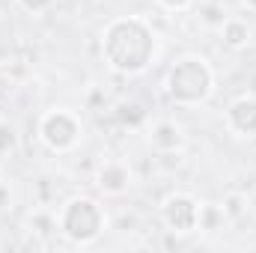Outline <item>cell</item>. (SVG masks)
<instances>
[{"instance_id":"cell-1","label":"cell","mask_w":256,"mask_h":253,"mask_svg":"<svg viewBox=\"0 0 256 253\" xmlns=\"http://www.w3.org/2000/svg\"><path fill=\"white\" fill-rule=\"evenodd\" d=\"M102 60L120 78H140L161 57V36L146 15H116L102 33Z\"/></svg>"},{"instance_id":"cell-2","label":"cell","mask_w":256,"mask_h":253,"mask_svg":"<svg viewBox=\"0 0 256 253\" xmlns=\"http://www.w3.org/2000/svg\"><path fill=\"white\" fill-rule=\"evenodd\" d=\"M164 96L182 110L206 108L218 92V72L202 54H179L164 74Z\"/></svg>"},{"instance_id":"cell-3","label":"cell","mask_w":256,"mask_h":253,"mask_svg":"<svg viewBox=\"0 0 256 253\" xmlns=\"http://www.w3.org/2000/svg\"><path fill=\"white\" fill-rule=\"evenodd\" d=\"M110 230V212L102 196L74 194L57 206V236L72 248H96Z\"/></svg>"},{"instance_id":"cell-4","label":"cell","mask_w":256,"mask_h":253,"mask_svg":"<svg viewBox=\"0 0 256 253\" xmlns=\"http://www.w3.org/2000/svg\"><path fill=\"white\" fill-rule=\"evenodd\" d=\"M86 137V126L74 108H45L36 116V140L51 152V155H72L80 149Z\"/></svg>"},{"instance_id":"cell-5","label":"cell","mask_w":256,"mask_h":253,"mask_svg":"<svg viewBox=\"0 0 256 253\" xmlns=\"http://www.w3.org/2000/svg\"><path fill=\"white\" fill-rule=\"evenodd\" d=\"M200 208H202V200H196L194 194H188V190H170L158 202V218H161L167 232L191 236V232H200Z\"/></svg>"},{"instance_id":"cell-6","label":"cell","mask_w":256,"mask_h":253,"mask_svg":"<svg viewBox=\"0 0 256 253\" xmlns=\"http://www.w3.org/2000/svg\"><path fill=\"white\" fill-rule=\"evenodd\" d=\"M92 188L102 200H122L134 188V170L128 164V158L120 155H108L96 164L92 170Z\"/></svg>"},{"instance_id":"cell-7","label":"cell","mask_w":256,"mask_h":253,"mask_svg":"<svg viewBox=\"0 0 256 253\" xmlns=\"http://www.w3.org/2000/svg\"><path fill=\"white\" fill-rule=\"evenodd\" d=\"M224 131L236 140H256V92H242L224 108Z\"/></svg>"},{"instance_id":"cell-8","label":"cell","mask_w":256,"mask_h":253,"mask_svg":"<svg viewBox=\"0 0 256 253\" xmlns=\"http://www.w3.org/2000/svg\"><path fill=\"white\" fill-rule=\"evenodd\" d=\"M146 143L155 155L161 152H185L188 149V134L182 122H176L173 116H155L146 122Z\"/></svg>"},{"instance_id":"cell-9","label":"cell","mask_w":256,"mask_h":253,"mask_svg":"<svg viewBox=\"0 0 256 253\" xmlns=\"http://www.w3.org/2000/svg\"><path fill=\"white\" fill-rule=\"evenodd\" d=\"M218 42H220V48L224 51H230V54H244L250 45H254V24L244 18V15H230L220 27H218Z\"/></svg>"},{"instance_id":"cell-10","label":"cell","mask_w":256,"mask_h":253,"mask_svg":"<svg viewBox=\"0 0 256 253\" xmlns=\"http://www.w3.org/2000/svg\"><path fill=\"white\" fill-rule=\"evenodd\" d=\"M194 15H196L200 27L208 30V33H218V27L230 18L226 6H224L220 0H202V3H196V6H194Z\"/></svg>"},{"instance_id":"cell-11","label":"cell","mask_w":256,"mask_h":253,"mask_svg":"<svg viewBox=\"0 0 256 253\" xmlns=\"http://www.w3.org/2000/svg\"><path fill=\"white\" fill-rule=\"evenodd\" d=\"M27 230H30L33 236H42V238L57 236V208H51V206H36V208L27 214Z\"/></svg>"},{"instance_id":"cell-12","label":"cell","mask_w":256,"mask_h":253,"mask_svg":"<svg viewBox=\"0 0 256 253\" xmlns=\"http://www.w3.org/2000/svg\"><path fill=\"white\" fill-rule=\"evenodd\" d=\"M230 226H232V220H230V214L224 212L220 202H202V208H200V232H224Z\"/></svg>"},{"instance_id":"cell-13","label":"cell","mask_w":256,"mask_h":253,"mask_svg":"<svg viewBox=\"0 0 256 253\" xmlns=\"http://www.w3.org/2000/svg\"><path fill=\"white\" fill-rule=\"evenodd\" d=\"M21 152V131L12 120L0 116V161L3 158H15Z\"/></svg>"},{"instance_id":"cell-14","label":"cell","mask_w":256,"mask_h":253,"mask_svg":"<svg viewBox=\"0 0 256 253\" xmlns=\"http://www.w3.org/2000/svg\"><path fill=\"white\" fill-rule=\"evenodd\" d=\"M114 114H116V120L128 128H137V126H143V122H149V114L143 110L140 102H120V104L114 108Z\"/></svg>"},{"instance_id":"cell-15","label":"cell","mask_w":256,"mask_h":253,"mask_svg":"<svg viewBox=\"0 0 256 253\" xmlns=\"http://www.w3.org/2000/svg\"><path fill=\"white\" fill-rule=\"evenodd\" d=\"M220 206H224V212L230 214V220L236 224V220H238V218L248 212V206H250V202H248V196H244L242 190H230V194H224Z\"/></svg>"},{"instance_id":"cell-16","label":"cell","mask_w":256,"mask_h":253,"mask_svg":"<svg viewBox=\"0 0 256 253\" xmlns=\"http://www.w3.org/2000/svg\"><path fill=\"white\" fill-rule=\"evenodd\" d=\"M15 6H18L24 15H30V18H45V15L57 6V0H15Z\"/></svg>"},{"instance_id":"cell-17","label":"cell","mask_w":256,"mask_h":253,"mask_svg":"<svg viewBox=\"0 0 256 253\" xmlns=\"http://www.w3.org/2000/svg\"><path fill=\"white\" fill-rule=\"evenodd\" d=\"M155 6L167 15H185V12H194L196 0H155Z\"/></svg>"},{"instance_id":"cell-18","label":"cell","mask_w":256,"mask_h":253,"mask_svg":"<svg viewBox=\"0 0 256 253\" xmlns=\"http://www.w3.org/2000/svg\"><path fill=\"white\" fill-rule=\"evenodd\" d=\"M182 164H185V152H161V155H155V167H158V170L173 173V170H179Z\"/></svg>"},{"instance_id":"cell-19","label":"cell","mask_w":256,"mask_h":253,"mask_svg":"<svg viewBox=\"0 0 256 253\" xmlns=\"http://www.w3.org/2000/svg\"><path fill=\"white\" fill-rule=\"evenodd\" d=\"M242 6H244L250 15H256V0H242Z\"/></svg>"}]
</instances>
